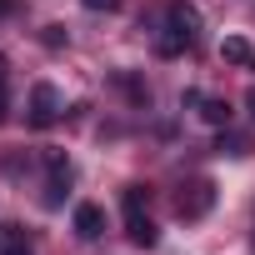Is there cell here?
Listing matches in <instances>:
<instances>
[{
	"label": "cell",
	"mask_w": 255,
	"mask_h": 255,
	"mask_svg": "<svg viewBox=\"0 0 255 255\" xmlns=\"http://www.w3.org/2000/svg\"><path fill=\"white\" fill-rule=\"evenodd\" d=\"M75 235H80V240H100V235H105V210L90 205V200L75 205Z\"/></svg>",
	"instance_id": "6"
},
{
	"label": "cell",
	"mask_w": 255,
	"mask_h": 255,
	"mask_svg": "<svg viewBox=\"0 0 255 255\" xmlns=\"http://www.w3.org/2000/svg\"><path fill=\"white\" fill-rule=\"evenodd\" d=\"M0 245H5V225H0Z\"/></svg>",
	"instance_id": "16"
},
{
	"label": "cell",
	"mask_w": 255,
	"mask_h": 255,
	"mask_svg": "<svg viewBox=\"0 0 255 255\" xmlns=\"http://www.w3.org/2000/svg\"><path fill=\"white\" fill-rule=\"evenodd\" d=\"M230 100H220V95H200V120L205 125H220V130H225V125H230Z\"/></svg>",
	"instance_id": "7"
},
{
	"label": "cell",
	"mask_w": 255,
	"mask_h": 255,
	"mask_svg": "<svg viewBox=\"0 0 255 255\" xmlns=\"http://www.w3.org/2000/svg\"><path fill=\"white\" fill-rule=\"evenodd\" d=\"M70 180H75L70 155H65V150H50V155H45V205H50V210H55V205H65Z\"/></svg>",
	"instance_id": "3"
},
{
	"label": "cell",
	"mask_w": 255,
	"mask_h": 255,
	"mask_svg": "<svg viewBox=\"0 0 255 255\" xmlns=\"http://www.w3.org/2000/svg\"><path fill=\"white\" fill-rule=\"evenodd\" d=\"M15 10V0H0V15H10Z\"/></svg>",
	"instance_id": "14"
},
{
	"label": "cell",
	"mask_w": 255,
	"mask_h": 255,
	"mask_svg": "<svg viewBox=\"0 0 255 255\" xmlns=\"http://www.w3.org/2000/svg\"><path fill=\"white\" fill-rule=\"evenodd\" d=\"M245 150H250L245 135H220V155H245Z\"/></svg>",
	"instance_id": "11"
},
{
	"label": "cell",
	"mask_w": 255,
	"mask_h": 255,
	"mask_svg": "<svg viewBox=\"0 0 255 255\" xmlns=\"http://www.w3.org/2000/svg\"><path fill=\"white\" fill-rule=\"evenodd\" d=\"M220 55L230 60V65H255V50L240 40V35H230V40H220Z\"/></svg>",
	"instance_id": "8"
},
{
	"label": "cell",
	"mask_w": 255,
	"mask_h": 255,
	"mask_svg": "<svg viewBox=\"0 0 255 255\" xmlns=\"http://www.w3.org/2000/svg\"><path fill=\"white\" fill-rule=\"evenodd\" d=\"M195 40H200V10L185 5V0H170V5H165V35L155 40V50L160 55H180Z\"/></svg>",
	"instance_id": "1"
},
{
	"label": "cell",
	"mask_w": 255,
	"mask_h": 255,
	"mask_svg": "<svg viewBox=\"0 0 255 255\" xmlns=\"http://www.w3.org/2000/svg\"><path fill=\"white\" fill-rule=\"evenodd\" d=\"M40 40H45L50 50H60V45H65V25H45V35H40Z\"/></svg>",
	"instance_id": "12"
},
{
	"label": "cell",
	"mask_w": 255,
	"mask_h": 255,
	"mask_svg": "<svg viewBox=\"0 0 255 255\" xmlns=\"http://www.w3.org/2000/svg\"><path fill=\"white\" fill-rule=\"evenodd\" d=\"M0 255H30V245L15 235V225H5V245H0Z\"/></svg>",
	"instance_id": "10"
},
{
	"label": "cell",
	"mask_w": 255,
	"mask_h": 255,
	"mask_svg": "<svg viewBox=\"0 0 255 255\" xmlns=\"http://www.w3.org/2000/svg\"><path fill=\"white\" fill-rule=\"evenodd\" d=\"M10 115V65H5V55H0V120Z\"/></svg>",
	"instance_id": "9"
},
{
	"label": "cell",
	"mask_w": 255,
	"mask_h": 255,
	"mask_svg": "<svg viewBox=\"0 0 255 255\" xmlns=\"http://www.w3.org/2000/svg\"><path fill=\"white\" fill-rule=\"evenodd\" d=\"M60 115H65V100H60V90H55L50 80H40V85L30 90V115H25V120L35 125V130H45V125H55Z\"/></svg>",
	"instance_id": "4"
},
{
	"label": "cell",
	"mask_w": 255,
	"mask_h": 255,
	"mask_svg": "<svg viewBox=\"0 0 255 255\" xmlns=\"http://www.w3.org/2000/svg\"><path fill=\"white\" fill-rule=\"evenodd\" d=\"M210 205H215V185H210V180H190V185L175 195V215H180V220H200Z\"/></svg>",
	"instance_id": "5"
},
{
	"label": "cell",
	"mask_w": 255,
	"mask_h": 255,
	"mask_svg": "<svg viewBox=\"0 0 255 255\" xmlns=\"http://www.w3.org/2000/svg\"><path fill=\"white\" fill-rule=\"evenodd\" d=\"M85 10H120V0H85Z\"/></svg>",
	"instance_id": "13"
},
{
	"label": "cell",
	"mask_w": 255,
	"mask_h": 255,
	"mask_svg": "<svg viewBox=\"0 0 255 255\" xmlns=\"http://www.w3.org/2000/svg\"><path fill=\"white\" fill-rule=\"evenodd\" d=\"M245 100H250V110H255V85H250V95H245Z\"/></svg>",
	"instance_id": "15"
},
{
	"label": "cell",
	"mask_w": 255,
	"mask_h": 255,
	"mask_svg": "<svg viewBox=\"0 0 255 255\" xmlns=\"http://www.w3.org/2000/svg\"><path fill=\"white\" fill-rule=\"evenodd\" d=\"M120 205H125V230H130V240L150 250V245L160 240V230H155V220L145 215V190H140V185H125Z\"/></svg>",
	"instance_id": "2"
}]
</instances>
